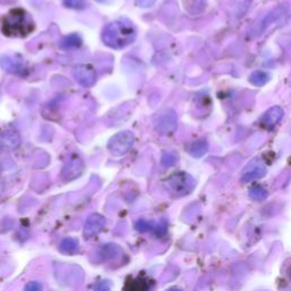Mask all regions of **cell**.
Listing matches in <instances>:
<instances>
[{"label":"cell","mask_w":291,"mask_h":291,"mask_svg":"<svg viewBox=\"0 0 291 291\" xmlns=\"http://www.w3.org/2000/svg\"><path fill=\"white\" fill-rule=\"evenodd\" d=\"M137 37V30L131 22L116 21L103 27L101 40L103 45L113 49H123L133 43Z\"/></svg>","instance_id":"6da1fadb"},{"label":"cell","mask_w":291,"mask_h":291,"mask_svg":"<svg viewBox=\"0 0 291 291\" xmlns=\"http://www.w3.org/2000/svg\"><path fill=\"white\" fill-rule=\"evenodd\" d=\"M1 30L7 37L25 38L34 30V23L25 10L14 8L2 17Z\"/></svg>","instance_id":"7a4b0ae2"},{"label":"cell","mask_w":291,"mask_h":291,"mask_svg":"<svg viewBox=\"0 0 291 291\" xmlns=\"http://www.w3.org/2000/svg\"><path fill=\"white\" fill-rule=\"evenodd\" d=\"M134 142V134L131 131H122L110 138L107 145L109 153L114 156H123L130 150Z\"/></svg>","instance_id":"3957f363"},{"label":"cell","mask_w":291,"mask_h":291,"mask_svg":"<svg viewBox=\"0 0 291 291\" xmlns=\"http://www.w3.org/2000/svg\"><path fill=\"white\" fill-rule=\"evenodd\" d=\"M178 127V116L173 109H165L155 119V130L159 134L170 135L175 132Z\"/></svg>","instance_id":"277c9868"},{"label":"cell","mask_w":291,"mask_h":291,"mask_svg":"<svg viewBox=\"0 0 291 291\" xmlns=\"http://www.w3.org/2000/svg\"><path fill=\"white\" fill-rule=\"evenodd\" d=\"M73 75L79 85L85 88H90L95 86L97 81V73L91 65L88 64H80L77 65L73 70Z\"/></svg>","instance_id":"5b68a950"},{"label":"cell","mask_w":291,"mask_h":291,"mask_svg":"<svg viewBox=\"0 0 291 291\" xmlns=\"http://www.w3.org/2000/svg\"><path fill=\"white\" fill-rule=\"evenodd\" d=\"M194 181L187 173H177L169 179V187L177 194H187L194 188Z\"/></svg>","instance_id":"8992f818"},{"label":"cell","mask_w":291,"mask_h":291,"mask_svg":"<svg viewBox=\"0 0 291 291\" xmlns=\"http://www.w3.org/2000/svg\"><path fill=\"white\" fill-rule=\"evenodd\" d=\"M284 109L280 106H273L265 111L260 118V124L266 130H272L284 117Z\"/></svg>","instance_id":"52a82bcc"},{"label":"cell","mask_w":291,"mask_h":291,"mask_svg":"<svg viewBox=\"0 0 291 291\" xmlns=\"http://www.w3.org/2000/svg\"><path fill=\"white\" fill-rule=\"evenodd\" d=\"M83 169H85V164H83V161L80 157H73L70 159V162L66 163V165L63 167L62 171V178L65 181H71L77 179L78 177L81 175L83 172Z\"/></svg>","instance_id":"ba28073f"},{"label":"cell","mask_w":291,"mask_h":291,"mask_svg":"<svg viewBox=\"0 0 291 291\" xmlns=\"http://www.w3.org/2000/svg\"><path fill=\"white\" fill-rule=\"evenodd\" d=\"M21 143V137L17 131L6 130L0 133V149L1 150H13L17 148Z\"/></svg>","instance_id":"9c48e42d"},{"label":"cell","mask_w":291,"mask_h":291,"mask_svg":"<svg viewBox=\"0 0 291 291\" xmlns=\"http://www.w3.org/2000/svg\"><path fill=\"white\" fill-rule=\"evenodd\" d=\"M0 65H1L2 69L6 72L11 74L23 75L26 71L25 66H24L21 62L17 61V59L8 57V56H5V57L0 59Z\"/></svg>","instance_id":"30bf717a"},{"label":"cell","mask_w":291,"mask_h":291,"mask_svg":"<svg viewBox=\"0 0 291 291\" xmlns=\"http://www.w3.org/2000/svg\"><path fill=\"white\" fill-rule=\"evenodd\" d=\"M103 225H105V220L100 216V215H93L89 217L86 224V234L93 237L95 234H98L102 230Z\"/></svg>","instance_id":"8fae6325"},{"label":"cell","mask_w":291,"mask_h":291,"mask_svg":"<svg viewBox=\"0 0 291 291\" xmlns=\"http://www.w3.org/2000/svg\"><path fill=\"white\" fill-rule=\"evenodd\" d=\"M182 5L190 15H200L207 7V0H182Z\"/></svg>","instance_id":"7c38bea8"},{"label":"cell","mask_w":291,"mask_h":291,"mask_svg":"<svg viewBox=\"0 0 291 291\" xmlns=\"http://www.w3.org/2000/svg\"><path fill=\"white\" fill-rule=\"evenodd\" d=\"M266 170L264 166H262L260 164H256L254 166L248 167V170L246 171L242 175V180L248 182V181H253V180H257V179H261L265 175Z\"/></svg>","instance_id":"4fadbf2b"},{"label":"cell","mask_w":291,"mask_h":291,"mask_svg":"<svg viewBox=\"0 0 291 291\" xmlns=\"http://www.w3.org/2000/svg\"><path fill=\"white\" fill-rule=\"evenodd\" d=\"M208 150V145L205 140H196L189 146V154L194 158H200L204 156Z\"/></svg>","instance_id":"5bb4252c"},{"label":"cell","mask_w":291,"mask_h":291,"mask_svg":"<svg viewBox=\"0 0 291 291\" xmlns=\"http://www.w3.org/2000/svg\"><path fill=\"white\" fill-rule=\"evenodd\" d=\"M81 45H82V40L78 34H70L62 40L61 45L59 46H61V48L64 50H69V49H75V48H79Z\"/></svg>","instance_id":"9a60e30c"},{"label":"cell","mask_w":291,"mask_h":291,"mask_svg":"<svg viewBox=\"0 0 291 291\" xmlns=\"http://www.w3.org/2000/svg\"><path fill=\"white\" fill-rule=\"evenodd\" d=\"M249 81L253 86L263 87L270 81V75L264 71H255L254 73L250 74Z\"/></svg>","instance_id":"2e32d148"},{"label":"cell","mask_w":291,"mask_h":291,"mask_svg":"<svg viewBox=\"0 0 291 291\" xmlns=\"http://www.w3.org/2000/svg\"><path fill=\"white\" fill-rule=\"evenodd\" d=\"M282 13H284V8L279 7V8H277V9H274L273 11H271L270 14L266 15L264 17V19H263V22L261 23L260 31L263 32L266 29V27H268L269 25H271V24H272L273 22H276L277 19L282 15Z\"/></svg>","instance_id":"e0dca14e"},{"label":"cell","mask_w":291,"mask_h":291,"mask_svg":"<svg viewBox=\"0 0 291 291\" xmlns=\"http://www.w3.org/2000/svg\"><path fill=\"white\" fill-rule=\"evenodd\" d=\"M78 242L74 240V239H65L62 244H61V249L63 252L69 253V254H73L78 250Z\"/></svg>","instance_id":"ac0fdd59"},{"label":"cell","mask_w":291,"mask_h":291,"mask_svg":"<svg viewBox=\"0 0 291 291\" xmlns=\"http://www.w3.org/2000/svg\"><path fill=\"white\" fill-rule=\"evenodd\" d=\"M178 162V155L174 151H165L162 156V164L164 166H173Z\"/></svg>","instance_id":"d6986e66"},{"label":"cell","mask_w":291,"mask_h":291,"mask_svg":"<svg viewBox=\"0 0 291 291\" xmlns=\"http://www.w3.org/2000/svg\"><path fill=\"white\" fill-rule=\"evenodd\" d=\"M64 6L72 9H83L87 7L86 0H63Z\"/></svg>","instance_id":"ffe728a7"},{"label":"cell","mask_w":291,"mask_h":291,"mask_svg":"<svg viewBox=\"0 0 291 291\" xmlns=\"http://www.w3.org/2000/svg\"><path fill=\"white\" fill-rule=\"evenodd\" d=\"M253 0H238L237 2V9H236V15L238 16H242L250 6Z\"/></svg>","instance_id":"44dd1931"},{"label":"cell","mask_w":291,"mask_h":291,"mask_svg":"<svg viewBox=\"0 0 291 291\" xmlns=\"http://www.w3.org/2000/svg\"><path fill=\"white\" fill-rule=\"evenodd\" d=\"M266 194H268L266 190L260 186H256L250 189V196H252V198L254 199H257V200H261V199L265 198Z\"/></svg>","instance_id":"7402d4cb"},{"label":"cell","mask_w":291,"mask_h":291,"mask_svg":"<svg viewBox=\"0 0 291 291\" xmlns=\"http://www.w3.org/2000/svg\"><path fill=\"white\" fill-rule=\"evenodd\" d=\"M148 287L146 286L145 282L142 280H137L132 282V288H131V291H147Z\"/></svg>","instance_id":"603a6c76"},{"label":"cell","mask_w":291,"mask_h":291,"mask_svg":"<svg viewBox=\"0 0 291 291\" xmlns=\"http://www.w3.org/2000/svg\"><path fill=\"white\" fill-rule=\"evenodd\" d=\"M25 291H42V287L38 282H31L26 286Z\"/></svg>","instance_id":"cb8c5ba5"},{"label":"cell","mask_w":291,"mask_h":291,"mask_svg":"<svg viewBox=\"0 0 291 291\" xmlns=\"http://www.w3.org/2000/svg\"><path fill=\"white\" fill-rule=\"evenodd\" d=\"M155 2H156V0H137L138 6L143 7V8H148V7L154 6Z\"/></svg>","instance_id":"d4e9b609"},{"label":"cell","mask_w":291,"mask_h":291,"mask_svg":"<svg viewBox=\"0 0 291 291\" xmlns=\"http://www.w3.org/2000/svg\"><path fill=\"white\" fill-rule=\"evenodd\" d=\"M96 1H98V2H103V1H105V0H96Z\"/></svg>","instance_id":"484cf974"},{"label":"cell","mask_w":291,"mask_h":291,"mask_svg":"<svg viewBox=\"0 0 291 291\" xmlns=\"http://www.w3.org/2000/svg\"><path fill=\"white\" fill-rule=\"evenodd\" d=\"M170 291H179V290H170Z\"/></svg>","instance_id":"4316f807"}]
</instances>
